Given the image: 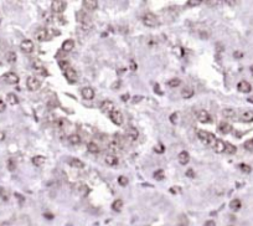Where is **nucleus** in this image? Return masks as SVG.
Returning <instances> with one entry per match:
<instances>
[{"label":"nucleus","mask_w":253,"mask_h":226,"mask_svg":"<svg viewBox=\"0 0 253 226\" xmlns=\"http://www.w3.org/2000/svg\"><path fill=\"white\" fill-rule=\"evenodd\" d=\"M197 137L204 144L210 146V147H214V144L216 143V137L212 133L206 132V130H197Z\"/></svg>","instance_id":"1"},{"label":"nucleus","mask_w":253,"mask_h":226,"mask_svg":"<svg viewBox=\"0 0 253 226\" xmlns=\"http://www.w3.org/2000/svg\"><path fill=\"white\" fill-rule=\"evenodd\" d=\"M143 23H144V25L145 26H149V27H156V26H159V19L154 15V14H151V13H148V14H145L144 16H143Z\"/></svg>","instance_id":"2"},{"label":"nucleus","mask_w":253,"mask_h":226,"mask_svg":"<svg viewBox=\"0 0 253 226\" xmlns=\"http://www.w3.org/2000/svg\"><path fill=\"white\" fill-rule=\"evenodd\" d=\"M76 20L78 23H81L83 26H88V27H92V21H91V17L83 11V10H79L76 14Z\"/></svg>","instance_id":"3"},{"label":"nucleus","mask_w":253,"mask_h":226,"mask_svg":"<svg viewBox=\"0 0 253 226\" xmlns=\"http://www.w3.org/2000/svg\"><path fill=\"white\" fill-rule=\"evenodd\" d=\"M66 8H67V2H63V0H54L51 3V9L55 14L63 13Z\"/></svg>","instance_id":"4"},{"label":"nucleus","mask_w":253,"mask_h":226,"mask_svg":"<svg viewBox=\"0 0 253 226\" xmlns=\"http://www.w3.org/2000/svg\"><path fill=\"white\" fill-rule=\"evenodd\" d=\"M26 87L29 91H37L40 89V87H41V82H40V80H37L35 76H30L27 77L26 80Z\"/></svg>","instance_id":"5"},{"label":"nucleus","mask_w":253,"mask_h":226,"mask_svg":"<svg viewBox=\"0 0 253 226\" xmlns=\"http://www.w3.org/2000/svg\"><path fill=\"white\" fill-rule=\"evenodd\" d=\"M31 67H32V70L35 71V72L40 74L41 76H44V77L48 76L47 70L45 68V66L42 65V62H41V61H39V60H34L32 62H31Z\"/></svg>","instance_id":"6"},{"label":"nucleus","mask_w":253,"mask_h":226,"mask_svg":"<svg viewBox=\"0 0 253 226\" xmlns=\"http://www.w3.org/2000/svg\"><path fill=\"white\" fill-rule=\"evenodd\" d=\"M109 118L116 126H122L123 124V115H122V112L118 111V109H114L112 113H110Z\"/></svg>","instance_id":"7"},{"label":"nucleus","mask_w":253,"mask_h":226,"mask_svg":"<svg viewBox=\"0 0 253 226\" xmlns=\"http://www.w3.org/2000/svg\"><path fill=\"white\" fill-rule=\"evenodd\" d=\"M116 109V107H114V103L110 99H106V101H103L102 102V105H100V111H102L104 115H110L113 111Z\"/></svg>","instance_id":"8"},{"label":"nucleus","mask_w":253,"mask_h":226,"mask_svg":"<svg viewBox=\"0 0 253 226\" xmlns=\"http://www.w3.org/2000/svg\"><path fill=\"white\" fill-rule=\"evenodd\" d=\"M50 34H51V31L48 29H39L35 33V37L37 41H47L50 40Z\"/></svg>","instance_id":"9"},{"label":"nucleus","mask_w":253,"mask_h":226,"mask_svg":"<svg viewBox=\"0 0 253 226\" xmlns=\"http://www.w3.org/2000/svg\"><path fill=\"white\" fill-rule=\"evenodd\" d=\"M20 49L24 54H31L34 51V42L31 40H23L21 44H20Z\"/></svg>","instance_id":"10"},{"label":"nucleus","mask_w":253,"mask_h":226,"mask_svg":"<svg viewBox=\"0 0 253 226\" xmlns=\"http://www.w3.org/2000/svg\"><path fill=\"white\" fill-rule=\"evenodd\" d=\"M4 81L9 85H16L19 82V76L15 74V72H6L4 76H3Z\"/></svg>","instance_id":"11"},{"label":"nucleus","mask_w":253,"mask_h":226,"mask_svg":"<svg viewBox=\"0 0 253 226\" xmlns=\"http://www.w3.org/2000/svg\"><path fill=\"white\" fill-rule=\"evenodd\" d=\"M65 77H66V80L69 82V83H75V82L77 81V78H78L77 72L73 68H71V67L65 71Z\"/></svg>","instance_id":"12"},{"label":"nucleus","mask_w":253,"mask_h":226,"mask_svg":"<svg viewBox=\"0 0 253 226\" xmlns=\"http://www.w3.org/2000/svg\"><path fill=\"white\" fill-rule=\"evenodd\" d=\"M125 137H127V139H129L130 142H134V140H137L138 137H139V132H138V129L134 128V127H129V128L127 129V132H125Z\"/></svg>","instance_id":"13"},{"label":"nucleus","mask_w":253,"mask_h":226,"mask_svg":"<svg viewBox=\"0 0 253 226\" xmlns=\"http://www.w3.org/2000/svg\"><path fill=\"white\" fill-rule=\"evenodd\" d=\"M237 89L239 92H242V93H249V92L252 91V86L247 81H239L238 85H237Z\"/></svg>","instance_id":"14"},{"label":"nucleus","mask_w":253,"mask_h":226,"mask_svg":"<svg viewBox=\"0 0 253 226\" xmlns=\"http://www.w3.org/2000/svg\"><path fill=\"white\" fill-rule=\"evenodd\" d=\"M197 119L201 123H208V122H211V116L207 111L201 109V111L197 112Z\"/></svg>","instance_id":"15"},{"label":"nucleus","mask_w":253,"mask_h":226,"mask_svg":"<svg viewBox=\"0 0 253 226\" xmlns=\"http://www.w3.org/2000/svg\"><path fill=\"white\" fill-rule=\"evenodd\" d=\"M81 95H82V97L85 99H93L96 92L92 87H85V88H82V91H81Z\"/></svg>","instance_id":"16"},{"label":"nucleus","mask_w":253,"mask_h":226,"mask_svg":"<svg viewBox=\"0 0 253 226\" xmlns=\"http://www.w3.org/2000/svg\"><path fill=\"white\" fill-rule=\"evenodd\" d=\"M177 160H179V163L181 164V165H186V164L190 162V154H189V152H186V150L180 152V154L177 155Z\"/></svg>","instance_id":"17"},{"label":"nucleus","mask_w":253,"mask_h":226,"mask_svg":"<svg viewBox=\"0 0 253 226\" xmlns=\"http://www.w3.org/2000/svg\"><path fill=\"white\" fill-rule=\"evenodd\" d=\"M75 47V41L72 39H67L65 40L63 42H62V51H65V52H69V51H72Z\"/></svg>","instance_id":"18"},{"label":"nucleus","mask_w":253,"mask_h":226,"mask_svg":"<svg viewBox=\"0 0 253 226\" xmlns=\"http://www.w3.org/2000/svg\"><path fill=\"white\" fill-rule=\"evenodd\" d=\"M214 150L216 152V153H224L225 152V149H226V143L224 142V140H221V139H216V143L214 144Z\"/></svg>","instance_id":"19"},{"label":"nucleus","mask_w":253,"mask_h":226,"mask_svg":"<svg viewBox=\"0 0 253 226\" xmlns=\"http://www.w3.org/2000/svg\"><path fill=\"white\" fill-rule=\"evenodd\" d=\"M82 4H83V6H85L87 10H89V11H92V10H96L97 6H98V2H97V0H83Z\"/></svg>","instance_id":"20"},{"label":"nucleus","mask_w":253,"mask_h":226,"mask_svg":"<svg viewBox=\"0 0 253 226\" xmlns=\"http://www.w3.org/2000/svg\"><path fill=\"white\" fill-rule=\"evenodd\" d=\"M218 130L222 133V134H228V133L232 130V126L227 122H221L218 124Z\"/></svg>","instance_id":"21"},{"label":"nucleus","mask_w":253,"mask_h":226,"mask_svg":"<svg viewBox=\"0 0 253 226\" xmlns=\"http://www.w3.org/2000/svg\"><path fill=\"white\" fill-rule=\"evenodd\" d=\"M194 95H195V91L191 86H186L181 89V96H183V98H191Z\"/></svg>","instance_id":"22"},{"label":"nucleus","mask_w":253,"mask_h":226,"mask_svg":"<svg viewBox=\"0 0 253 226\" xmlns=\"http://www.w3.org/2000/svg\"><path fill=\"white\" fill-rule=\"evenodd\" d=\"M104 162H106L107 165H109V167H117L119 164V159L116 155H107Z\"/></svg>","instance_id":"23"},{"label":"nucleus","mask_w":253,"mask_h":226,"mask_svg":"<svg viewBox=\"0 0 253 226\" xmlns=\"http://www.w3.org/2000/svg\"><path fill=\"white\" fill-rule=\"evenodd\" d=\"M241 121L242 122H246V123L253 122V111H245L241 115Z\"/></svg>","instance_id":"24"},{"label":"nucleus","mask_w":253,"mask_h":226,"mask_svg":"<svg viewBox=\"0 0 253 226\" xmlns=\"http://www.w3.org/2000/svg\"><path fill=\"white\" fill-rule=\"evenodd\" d=\"M68 163H69V165L72 168H77V169H83L85 168V163L82 160H79V159H76V158L69 159Z\"/></svg>","instance_id":"25"},{"label":"nucleus","mask_w":253,"mask_h":226,"mask_svg":"<svg viewBox=\"0 0 253 226\" xmlns=\"http://www.w3.org/2000/svg\"><path fill=\"white\" fill-rule=\"evenodd\" d=\"M222 116L225 118H228V119H235L236 118V111L232 109V108H225L222 111Z\"/></svg>","instance_id":"26"},{"label":"nucleus","mask_w":253,"mask_h":226,"mask_svg":"<svg viewBox=\"0 0 253 226\" xmlns=\"http://www.w3.org/2000/svg\"><path fill=\"white\" fill-rule=\"evenodd\" d=\"M6 101H8V103L11 105V106H15V105L19 103V98L15 93H8L6 95Z\"/></svg>","instance_id":"27"},{"label":"nucleus","mask_w":253,"mask_h":226,"mask_svg":"<svg viewBox=\"0 0 253 226\" xmlns=\"http://www.w3.org/2000/svg\"><path fill=\"white\" fill-rule=\"evenodd\" d=\"M68 142L71 143V144L77 146V144H79V143H81V137L77 134V133H72V134L68 136Z\"/></svg>","instance_id":"28"},{"label":"nucleus","mask_w":253,"mask_h":226,"mask_svg":"<svg viewBox=\"0 0 253 226\" xmlns=\"http://www.w3.org/2000/svg\"><path fill=\"white\" fill-rule=\"evenodd\" d=\"M45 162H46V158L42 155H36L32 158V164L35 167H41L42 164H45Z\"/></svg>","instance_id":"29"},{"label":"nucleus","mask_w":253,"mask_h":226,"mask_svg":"<svg viewBox=\"0 0 253 226\" xmlns=\"http://www.w3.org/2000/svg\"><path fill=\"white\" fill-rule=\"evenodd\" d=\"M112 209H113L116 212H120V211H122V209H123V201L120 200V199L114 200L113 204H112Z\"/></svg>","instance_id":"30"},{"label":"nucleus","mask_w":253,"mask_h":226,"mask_svg":"<svg viewBox=\"0 0 253 226\" xmlns=\"http://www.w3.org/2000/svg\"><path fill=\"white\" fill-rule=\"evenodd\" d=\"M87 150H88L89 153L97 154V153L99 152V147H98L97 143H94V142H89L88 144H87Z\"/></svg>","instance_id":"31"},{"label":"nucleus","mask_w":253,"mask_h":226,"mask_svg":"<svg viewBox=\"0 0 253 226\" xmlns=\"http://www.w3.org/2000/svg\"><path fill=\"white\" fill-rule=\"evenodd\" d=\"M242 206V204H241V200L239 199H233L231 202H230V208L231 210H233V211H238Z\"/></svg>","instance_id":"32"},{"label":"nucleus","mask_w":253,"mask_h":226,"mask_svg":"<svg viewBox=\"0 0 253 226\" xmlns=\"http://www.w3.org/2000/svg\"><path fill=\"white\" fill-rule=\"evenodd\" d=\"M5 58H6V61L9 64H14L16 61V54L14 52V51H9V52L6 54V56H5Z\"/></svg>","instance_id":"33"},{"label":"nucleus","mask_w":253,"mask_h":226,"mask_svg":"<svg viewBox=\"0 0 253 226\" xmlns=\"http://www.w3.org/2000/svg\"><path fill=\"white\" fill-rule=\"evenodd\" d=\"M78 193L81 194V196H87L88 193H89V188L87 185H83V184H81L78 187Z\"/></svg>","instance_id":"34"},{"label":"nucleus","mask_w":253,"mask_h":226,"mask_svg":"<svg viewBox=\"0 0 253 226\" xmlns=\"http://www.w3.org/2000/svg\"><path fill=\"white\" fill-rule=\"evenodd\" d=\"M181 85V80L180 78H171V80H169L168 81V86L169 87H177V86H180Z\"/></svg>","instance_id":"35"},{"label":"nucleus","mask_w":253,"mask_h":226,"mask_svg":"<svg viewBox=\"0 0 253 226\" xmlns=\"http://www.w3.org/2000/svg\"><path fill=\"white\" fill-rule=\"evenodd\" d=\"M177 226H189V220L185 215H180L177 220Z\"/></svg>","instance_id":"36"},{"label":"nucleus","mask_w":253,"mask_h":226,"mask_svg":"<svg viewBox=\"0 0 253 226\" xmlns=\"http://www.w3.org/2000/svg\"><path fill=\"white\" fill-rule=\"evenodd\" d=\"M0 199L3 201H8L9 200V193L5 188H0Z\"/></svg>","instance_id":"37"},{"label":"nucleus","mask_w":253,"mask_h":226,"mask_svg":"<svg viewBox=\"0 0 253 226\" xmlns=\"http://www.w3.org/2000/svg\"><path fill=\"white\" fill-rule=\"evenodd\" d=\"M236 150H237V148H236L233 144H231V143H226V149H225V152H226L227 154H235Z\"/></svg>","instance_id":"38"},{"label":"nucleus","mask_w":253,"mask_h":226,"mask_svg":"<svg viewBox=\"0 0 253 226\" xmlns=\"http://www.w3.org/2000/svg\"><path fill=\"white\" fill-rule=\"evenodd\" d=\"M165 178V174H164V170H161V169H159V170H156L155 173H154V179L155 180H163Z\"/></svg>","instance_id":"39"},{"label":"nucleus","mask_w":253,"mask_h":226,"mask_svg":"<svg viewBox=\"0 0 253 226\" xmlns=\"http://www.w3.org/2000/svg\"><path fill=\"white\" fill-rule=\"evenodd\" d=\"M245 149L248 150V152H253V139H249L247 142H245V144H243Z\"/></svg>","instance_id":"40"},{"label":"nucleus","mask_w":253,"mask_h":226,"mask_svg":"<svg viewBox=\"0 0 253 226\" xmlns=\"http://www.w3.org/2000/svg\"><path fill=\"white\" fill-rule=\"evenodd\" d=\"M118 183H119V185L127 187V185H128V179H127V177H124V175L119 177V178H118Z\"/></svg>","instance_id":"41"},{"label":"nucleus","mask_w":253,"mask_h":226,"mask_svg":"<svg viewBox=\"0 0 253 226\" xmlns=\"http://www.w3.org/2000/svg\"><path fill=\"white\" fill-rule=\"evenodd\" d=\"M239 169L243 171V173H246V174H249L251 173V167L249 165H247V164H239Z\"/></svg>","instance_id":"42"},{"label":"nucleus","mask_w":253,"mask_h":226,"mask_svg":"<svg viewBox=\"0 0 253 226\" xmlns=\"http://www.w3.org/2000/svg\"><path fill=\"white\" fill-rule=\"evenodd\" d=\"M55 124H56L58 128H62V127H65L66 124H68V122H66V121L62 119V118H60V119H57V121L55 122Z\"/></svg>","instance_id":"43"},{"label":"nucleus","mask_w":253,"mask_h":226,"mask_svg":"<svg viewBox=\"0 0 253 226\" xmlns=\"http://www.w3.org/2000/svg\"><path fill=\"white\" fill-rule=\"evenodd\" d=\"M15 168H16L15 162H14L13 159H9V160H8V169H9L10 171H13V170H15Z\"/></svg>","instance_id":"44"},{"label":"nucleus","mask_w":253,"mask_h":226,"mask_svg":"<svg viewBox=\"0 0 253 226\" xmlns=\"http://www.w3.org/2000/svg\"><path fill=\"white\" fill-rule=\"evenodd\" d=\"M58 65H60V68H61V70H65V71H66L67 68H69V66H68V61H66V60H61Z\"/></svg>","instance_id":"45"},{"label":"nucleus","mask_w":253,"mask_h":226,"mask_svg":"<svg viewBox=\"0 0 253 226\" xmlns=\"http://www.w3.org/2000/svg\"><path fill=\"white\" fill-rule=\"evenodd\" d=\"M129 67H130L131 71H137L138 65H137V62H135L134 60H130V61H129Z\"/></svg>","instance_id":"46"},{"label":"nucleus","mask_w":253,"mask_h":226,"mask_svg":"<svg viewBox=\"0 0 253 226\" xmlns=\"http://www.w3.org/2000/svg\"><path fill=\"white\" fill-rule=\"evenodd\" d=\"M200 4H201L200 0H189V2H187V5L189 6H197Z\"/></svg>","instance_id":"47"},{"label":"nucleus","mask_w":253,"mask_h":226,"mask_svg":"<svg viewBox=\"0 0 253 226\" xmlns=\"http://www.w3.org/2000/svg\"><path fill=\"white\" fill-rule=\"evenodd\" d=\"M181 191V189L179 187H173V188H170V193L171 194H179Z\"/></svg>","instance_id":"48"},{"label":"nucleus","mask_w":253,"mask_h":226,"mask_svg":"<svg viewBox=\"0 0 253 226\" xmlns=\"http://www.w3.org/2000/svg\"><path fill=\"white\" fill-rule=\"evenodd\" d=\"M170 122H171V123H174V124L177 122V115H176V113H173V115L170 116Z\"/></svg>","instance_id":"49"},{"label":"nucleus","mask_w":253,"mask_h":226,"mask_svg":"<svg viewBox=\"0 0 253 226\" xmlns=\"http://www.w3.org/2000/svg\"><path fill=\"white\" fill-rule=\"evenodd\" d=\"M186 177H189V178H195V171L192 170V169H189V170L186 171Z\"/></svg>","instance_id":"50"},{"label":"nucleus","mask_w":253,"mask_h":226,"mask_svg":"<svg viewBox=\"0 0 253 226\" xmlns=\"http://www.w3.org/2000/svg\"><path fill=\"white\" fill-rule=\"evenodd\" d=\"M5 108H6V105L4 103L2 99H0V113H3V112L5 111Z\"/></svg>","instance_id":"51"},{"label":"nucleus","mask_w":253,"mask_h":226,"mask_svg":"<svg viewBox=\"0 0 253 226\" xmlns=\"http://www.w3.org/2000/svg\"><path fill=\"white\" fill-rule=\"evenodd\" d=\"M141 99H143V97H141V96H135V97L133 98V103H134V105H135V103H139Z\"/></svg>","instance_id":"52"},{"label":"nucleus","mask_w":253,"mask_h":226,"mask_svg":"<svg viewBox=\"0 0 253 226\" xmlns=\"http://www.w3.org/2000/svg\"><path fill=\"white\" fill-rule=\"evenodd\" d=\"M204 226H216V222L214 221V220H208V221H206L205 222V225Z\"/></svg>","instance_id":"53"},{"label":"nucleus","mask_w":253,"mask_h":226,"mask_svg":"<svg viewBox=\"0 0 253 226\" xmlns=\"http://www.w3.org/2000/svg\"><path fill=\"white\" fill-rule=\"evenodd\" d=\"M44 216H45L46 219H50V220H52V219H54V215H52V214H50V212H45V214H44Z\"/></svg>","instance_id":"54"},{"label":"nucleus","mask_w":253,"mask_h":226,"mask_svg":"<svg viewBox=\"0 0 253 226\" xmlns=\"http://www.w3.org/2000/svg\"><path fill=\"white\" fill-rule=\"evenodd\" d=\"M242 56H243V54H242V52H238V51H236V52H235V57H237V58H241Z\"/></svg>","instance_id":"55"},{"label":"nucleus","mask_w":253,"mask_h":226,"mask_svg":"<svg viewBox=\"0 0 253 226\" xmlns=\"http://www.w3.org/2000/svg\"><path fill=\"white\" fill-rule=\"evenodd\" d=\"M4 139H5V133L0 130V142H2V140H4Z\"/></svg>","instance_id":"56"},{"label":"nucleus","mask_w":253,"mask_h":226,"mask_svg":"<svg viewBox=\"0 0 253 226\" xmlns=\"http://www.w3.org/2000/svg\"><path fill=\"white\" fill-rule=\"evenodd\" d=\"M128 99H129V95H128V93L122 96V101H128Z\"/></svg>","instance_id":"57"},{"label":"nucleus","mask_w":253,"mask_h":226,"mask_svg":"<svg viewBox=\"0 0 253 226\" xmlns=\"http://www.w3.org/2000/svg\"><path fill=\"white\" fill-rule=\"evenodd\" d=\"M225 3H226V4H230V5H233V4H236V2H228V0H227V2H225Z\"/></svg>","instance_id":"58"},{"label":"nucleus","mask_w":253,"mask_h":226,"mask_svg":"<svg viewBox=\"0 0 253 226\" xmlns=\"http://www.w3.org/2000/svg\"><path fill=\"white\" fill-rule=\"evenodd\" d=\"M249 70H251V74H252V75H253V65H252V66H251V68H249Z\"/></svg>","instance_id":"59"}]
</instances>
